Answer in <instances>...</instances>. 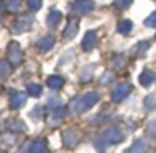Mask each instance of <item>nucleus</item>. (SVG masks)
Returning <instances> with one entry per match:
<instances>
[{
  "label": "nucleus",
  "mask_w": 156,
  "mask_h": 153,
  "mask_svg": "<svg viewBox=\"0 0 156 153\" xmlns=\"http://www.w3.org/2000/svg\"><path fill=\"white\" fill-rule=\"evenodd\" d=\"M99 102V94L97 93H88L85 96H82L80 99H77L76 103H73V109L79 114L87 112L88 109H91L96 103Z\"/></svg>",
  "instance_id": "1"
},
{
  "label": "nucleus",
  "mask_w": 156,
  "mask_h": 153,
  "mask_svg": "<svg viewBox=\"0 0 156 153\" xmlns=\"http://www.w3.org/2000/svg\"><path fill=\"white\" fill-rule=\"evenodd\" d=\"M123 140V133L118 127H108L103 133L100 135V143L105 146H109V144H117Z\"/></svg>",
  "instance_id": "2"
},
{
  "label": "nucleus",
  "mask_w": 156,
  "mask_h": 153,
  "mask_svg": "<svg viewBox=\"0 0 156 153\" xmlns=\"http://www.w3.org/2000/svg\"><path fill=\"white\" fill-rule=\"evenodd\" d=\"M79 140H80V133L74 129H68L62 133V141L67 147H74L79 143Z\"/></svg>",
  "instance_id": "3"
},
{
  "label": "nucleus",
  "mask_w": 156,
  "mask_h": 153,
  "mask_svg": "<svg viewBox=\"0 0 156 153\" xmlns=\"http://www.w3.org/2000/svg\"><path fill=\"white\" fill-rule=\"evenodd\" d=\"M130 93V85H127V84H120V85H117L114 90H112V100L114 102H120V100H123L127 94Z\"/></svg>",
  "instance_id": "4"
},
{
  "label": "nucleus",
  "mask_w": 156,
  "mask_h": 153,
  "mask_svg": "<svg viewBox=\"0 0 156 153\" xmlns=\"http://www.w3.org/2000/svg\"><path fill=\"white\" fill-rule=\"evenodd\" d=\"M46 150H47V143L43 138H40V140L34 141L32 144H29V152L30 153H46Z\"/></svg>",
  "instance_id": "5"
},
{
  "label": "nucleus",
  "mask_w": 156,
  "mask_h": 153,
  "mask_svg": "<svg viewBox=\"0 0 156 153\" xmlns=\"http://www.w3.org/2000/svg\"><path fill=\"white\" fill-rule=\"evenodd\" d=\"M9 56H11V61L14 64H20L21 62V50H20V46L17 43H12L9 46Z\"/></svg>",
  "instance_id": "6"
},
{
  "label": "nucleus",
  "mask_w": 156,
  "mask_h": 153,
  "mask_svg": "<svg viewBox=\"0 0 156 153\" xmlns=\"http://www.w3.org/2000/svg\"><path fill=\"white\" fill-rule=\"evenodd\" d=\"M124 153H147V143L144 140H138L132 144L130 149H127Z\"/></svg>",
  "instance_id": "7"
},
{
  "label": "nucleus",
  "mask_w": 156,
  "mask_h": 153,
  "mask_svg": "<svg viewBox=\"0 0 156 153\" xmlns=\"http://www.w3.org/2000/svg\"><path fill=\"white\" fill-rule=\"evenodd\" d=\"M30 23H32V20H30L29 17H20V18H18V21L15 23L14 29H15V32L27 30V29H29V26H30Z\"/></svg>",
  "instance_id": "8"
},
{
  "label": "nucleus",
  "mask_w": 156,
  "mask_h": 153,
  "mask_svg": "<svg viewBox=\"0 0 156 153\" xmlns=\"http://www.w3.org/2000/svg\"><path fill=\"white\" fill-rule=\"evenodd\" d=\"M96 40H97L96 34H94V32H88V34L85 35V38H83L82 47H83L85 50H91V49L96 46Z\"/></svg>",
  "instance_id": "9"
},
{
  "label": "nucleus",
  "mask_w": 156,
  "mask_h": 153,
  "mask_svg": "<svg viewBox=\"0 0 156 153\" xmlns=\"http://www.w3.org/2000/svg\"><path fill=\"white\" fill-rule=\"evenodd\" d=\"M91 9H93V3H91V2L79 0V2L74 3V11H77V12H80V14H85V12H88V11H91Z\"/></svg>",
  "instance_id": "10"
},
{
  "label": "nucleus",
  "mask_w": 156,
  "mask_h": 153,
  "mask_svg": "<svg viewBox=\"0 0 156 153\" xmlns=\"http://www.w3.org/2000/svg\"><path fill=\"white\" fill-rule=\"evenodd\" d=\"M24 102H26V94H23V93H17V94H14L11 105H12V108L17 109V108H21V106L24 105Z\"/></svg>",
  "instance_id": "11"
},
{
  "label": "nucleus",
  "mask_w": 156,
  "mask_h": 153,
  "mask_svg": "<svg viewBox=\"0 0 156 153\" xmlns=\"http://www.w3.org/2000/svg\"><path fill=\"white\" fill-rule=\"evenodd\" d=\"M53 41H55V40H53V37H50V35H49V37H44V38H41V40L38 41V47L44 52L49 50L53 46Z\"/></svg>",
  "instance_id": "12"
},
{
  "label": "nucleus",
  "mask_w": 156,
  "mask_h": 153,
  "mask_svg": "<svg viewBox=\"0 0 156 153\" xmlns=\"http://www.w3.org/2000/svg\"><path fill=\"white\" fill-rule=\"evenodd\" d=\"M76 32H77V23L76 21H70L67 29L64 30V37L65 38H73L76 35Z\"/></svg>",
  "instance_id": "13"
},
{
  "label": "nucleus",
  "mask_w": 156,
  "mask_h": 153,
  "mask_svg": "<svg viewBox=\"0 0 156 153\" xmlns=\"http://www.w3.org/2000/svg\"><path fill=\"white\" fill-rule=\"evenodd\" d=\"M140 82H141L143 87H149V85L153 82V74H152V71H149V70L143 71V74L140 76Z\"/></svg>",
  "instance_id": "14"
},
{
  "label": "nucleus",
  "mask_w": 156,
  "mask_h": 153,
  "mask_svg": "<svg viewBox=\"0 0 156 153\" xmlns=\"http://www.w3.org/2000/svg\"><path fill=\"white\" fill-rule=\"evenodd\" d=\"M47 85H49L52 90H58V88H61V87L64 85V79L59 77V76H52V77L47 80Z\"/></svg>",
  "instance_id": "15"
},
{
  "label": "nucleus",
  "mask_w": 156,
  "mask_h": 153,
  "mask_svg": "<svg viewBox=\"0 0 156 153\" xmlns=\"http://www.w3.org/2000/svg\"><path fill=\"white\" fill-rule=\"evenodd\" d=\"M130 29H132V23L129 21V20H124V21H121L120 24H118V30L121 32V34H129L130 32Z\"/></svg>",
  "instance_id": "16"
},
{
  "label": "nucleus",
  "mask_w": 156,
  "mask_h": 153,
  "mask_svg": "<svg viewBox=\"0 0 156 153\" xmlns=\"http://www.w3.org/2000/svg\"><path fill=\"white\" fill-rule=\"evenodd\" d=\"M27 93L30 96H40L41 94V87L38 84H29L27 85Z\"/></svg>",
  "instance_id": "17"
},
{
  "label": "nucleus",
  "mask_w": 156,
  "mask_h": 153,
  "mask_svg": "<svg viewBox=\"0 0 156 153\" xmlns=\"http://www.w3.org/2000/svg\"><path fill=\"white\" fill-rule=\"evenodd\" d=\"M59 20H61V14H59V12H56V11H53L52 14L49 15L47 23H49L50 26H56V24L59 23Z\"/></svg>",
  "instance_id": "18"
},
{
  "label": "nucleus",
  "mask_w": 156,
  "mask_h": 153,
  "mask_svg": "<svg viewBox=\"0 0 156 153\" xmlns=\"http://www.w3.org/2000/svg\"><path fill=\"white\" fill-rule=\"evenodd\" d=\"M8 73H9V65L5 61H0V77L6 76Z\"/></svg>",
  "instance_id": "19"
},
{
  "label": "nucleus",
  "mask_w": 156,
  "mask_h": 153,
  "mask_svg": "<svg viewBox=\"0 0 156 153\" xmlns=\"http://www.w3.org/2000/svg\"><path fill=\"white\" fill-rule=\"evenodd\" d=\"M146 26H153V27L156 26V12L155 14H152V15L146 20Z\"/></svg>",
  "instance_id": "20"
},
{
  "label": "nucleus",
  "mask_w": 156,
  "mask_h": 153,
  "mask_svg": "<svg viewBox=\"0 0 156 153\" xmlns=\"http://www.w3.org/2000/svg\"><path fill=\"white\" fill-rule=\"evenodd\" d=\"M27 3H29V9H32V11H35V9H38L40 8V0H27Z\"/></svg>",
  "instance_id": "21"
},
{
  "label": "nucleus",
  "mask_w": 156,
  "mask_h": 153,
  "mask_svg": "<svg viewBox=\"0 0 156 153\" xmlns=\"http://www.w3.org/2000/svg\"><path fill=\"white\" fill-rule=\"evenodd\" d=\"M102 77H103V79H100V84H102V85H106L109 80H112V74H111V73H105Z\"/></svg>",
  "instance_id": "22"
},
{
  "label": "nucleus",
  "mask_w": 156,
  "mask_h": 153,
  "mask_svg": "<svg viewBox=\"0 0 156 153\" xmlns=\"http://www.w3.org/2000/svg\"><path fill=\"white\" fill-rule=\"evenodd\" d=\"M129 3H130V0H117V2H115V5H117L118 8H127Z\"/></svg>",
  "instance_id": "23"
},
{
  "label": "nucleus",
  "mask_w": 156,
  "mask_h": 153,
  "mask_svg": "<svg viewBox=\"0 0 156 153\" xmlns=\"http://www.w3.org/2000/svg\"><path fill=\"white\" fill-rule=\"evenodd\" d=\"M153 106H155V97H153V96H150V97H147V99H146V108H149V109H150V108H153Z\"/></svg>",
  "instance_id": "24"
},
{
  "label": "nucleus",
  "mask_w": 156,
  "mask_h": 153,
  "mask_svg": "<svg viewBox=\"0 0 156 153\" xmlns=\"http://www.w3.org/2000/svg\"><path fill=\"white\" fill-rule=\"evenodd\" d=\"M114 64H115V67H121V65L124 64V58H121V56H118V58H115V61H114Z\"/></svg>",
  "instance_id": "25"
}]
</instances>
